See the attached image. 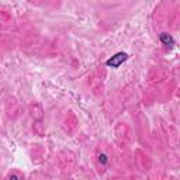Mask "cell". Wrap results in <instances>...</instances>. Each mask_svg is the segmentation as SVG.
Returning <instances> with one entry per match:
<instances>
[{"label": "cell", "instance_id": "cell-1", "mask_svg": "<svg viewBox=\"0 0 180 180\" xmlns=\"http://www.w3.org/2000/svg\"><path fill=\"white\" fill-rule=\"evenodd\" d=\"M125 59H127V54L120 52V54L114 55L113 58H110L106 64H107V66H110V68H118V66H120V65H121Z\"/></svg>", "mask_w": 180, "mask_h": 180}, {"label": "cell", "instance_id": "cell-2", "mask_svg": "<svg viewBox=\"0 0 180 180\" xmlns=\"http://www.w3.org/2000/svg\"><path fill=\"white\" fill-rule=\"evenodd\" d=\"M161 38H162V41H163V42H165L166 45H169V42H172V38H170V37L167 35L166 32H163V34H162Z\"/></svg>", "mask_w": 180, "mask_h": 180}, {"label": "cell", "instance_id": "cell-3", "mask_svg": "<svg viewBox=\"0 0 180 180\" xmlns=\"http://www.w3.org/2000/svg\"><path fill=\"white\" fill-rule=\"evenodd\" d=\"M10 180H19V179H17V176H11V179Z\"/></svg>", "mask_w": 180, "mask_h": 180}]
</instances>
